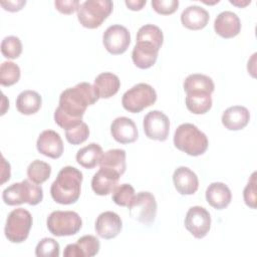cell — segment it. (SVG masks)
Wrapping results in <instances>:
<instances>
[{"mask_svg": "<svg viewBox=\"0 0 257 257\" xmlns=\"http://www.w3.org/2000/svg\"><path fill=\"white\" fill-rule=\"evenodd\" d=\"M99 96L89 82H79L64 89L59 96V105L54 111V120L62 128L69 130L82 122L88 105L94 104Z\"/></svg>", "mask_w": 257, "mask_h": 257, "instance_id": "cell-1", "label": "cell"}, {"mask_svg": "<svg viewBox=\"0 0 257 257\" xmlns=\"http://www.w3.org/2000/svg\"><path fill=\"white\" fill-rule=\"evenodd\" d=\"M82 173L71 166L62 168L50 187L52 199L62 205L75 203L80 197Z\"/></svg>", "mask_w": 257, "mask_h": 257, "instance_id": "cell-2", "label": "cell"}, {"mask_svg": "<svg viewBox=\"0 0 257 257\" xmlns=\"http://www.w3.org/2000/svg\"><path fill=\"white\" fill-rule=\"evenodd\" d=\"M175 147L189 156L203 155L208 149V138L195 124L185 122L180 124L174 134Z\"/></svg>", "mask_w": 257, "mask_h": 257, "instance_id": "cell-3", "label": "cell"}, {"mask_svg": "<svg viewBox=\"0 0 257 257\" xmlns=\"http://www.w3.org/2000/svg\"><path fill=\"white\" fill-rule=\"evenodd\" d=\"M2 199L9 206H16L23 203L37 205L43 199V190L41 186L30 180H23L20 183H14L5 188L2 193Z\"/></svg>", "mask_w": 257, "mask_h": 257, "instance_id": "cell-4", "label": "cell"}, {"mask_svg": "<svg viewBox=\"0 0 257 257\" xmlns=\"http://www.w3.org/2000/svg\"><path fill=\"white\" fill-rule=\"evenodd\" d=\"M112 8L110 0H86L77 10V19L85 28H97L109 16Z\"/></svg>", "mask_w": 257, "mask_h": 257, "instance_id": "cell-5", "label": "cell"}, {"mask_svg": "<svg viewBox=\"0 0 257 257\" xmlns=\"http://www.w3.org/2000/svg\"><path fill=\"white\" fill-rule=\"evenodd\" d=\"M32 215L23 208H17L8 214L4 228L5 237L12 243H21L29 235L32 226Z\"/></svg>", "mask_w": 257, "mask_h": 257, "instance_id": "cell-6", "label": "cell"}, {"mask_svg": "<svg viewBox=\"0 0 257 257\" xmlns=\"http://www.w3.org/2000/svg\"><path fill=\"white\" fill-rule=\"evenodd\" d=\"M157 100V92L148 83H138L126 90L121 98L123 108L132 113H138L151 106Z\"/></svg>", "mask_w": 257, "mask_h": 257, "instance_id": "cell-7", "label": "cell"}, {"mask_svg": "<svg viewBox=\"0 0 257 257\" xmlns=\"http://www.w3.org/2000/svg\"><path fill=\"white\" fill-rule=\"evenodd\" d=\"M47 229L57 237L71 236L76 234L81 226L80 216L74 211H53L46 220Z\"/></svg>", "mask_w": 257, "mask_h": 257, "instance_id": "cell-8", "label": "cell"}, {"mask_svg": "<svg viewBox=\"0 0 257 257\" xmlns=\"http://www.w3.org/2000/svg\"><path fill=\"white\" fill-rule=\"evenodd\" d=\"M127 208L131 217L143 224H152L156 219L157 201L150 192H139Z\"/></svg>", "mask_w": 257, "mask_h": 257, "instance_id": "cell-9", "label": "cell"}, {"mask_svg": "<svg viewBox=\"0 0 257 257\" xmlns=\"http://www.w3.org/2000/svg\"><path fill=\"white\" fill-rule=\"evenodd\" d=\"M104 48L111 54H122L131 43V33L128 29L119 24L108 26L102 35Z\"/></svg>", "mask_w": 257, "mask_h": 257, "instance_id": "cell-10", "label": "cell"}, {"mask_svg": "<svg viewBox=\"0 0 257 257\" xmlns=\"http://www.w3.org/2000/svg\"><path fill=\"white\" fill-rule=\"evenodd\" d=\"M186 229L197 239L204 238L211 228L210 213L201 206L191 207L185 217Z\"/></svg>", "mask_w": 257, "mask_h": 257, "instance_id": "cell-11", "label": "cell"}, {"mask_svg": "<svg viewBox=\"0 0 257 257\" xmlns=\"http://www.w3.org/2000/svg\"><path fill=\"white\" fill-rule=\"evenodd\" d=\"M144 132L151 140L164 142L168 139L170 132L169 117L161 110L148 112L143 120Z\"/></svg>", "mask_w": 257, "mask_h": 257, "instance_id": "cell-12", "label": "cell"}, {"mask_svg": "<svg viewBox=\"0 0 257 257\" xmlns=\"http://www.w3.org/2000/svg\"><path fill=\"white\" fill-rule=\"evenodd\" d=\"M122 228L120 217L112 212L105 211L98 215L95 221L94 229L96 234L103 239H112L116 237Z\"/></svg>", "mask_w": 257, "mask_h": 257, "instance_id": "cell-13", "label": "cell"}, {"mask_svg": "<svg viewBox=\"0 0 257 257\" xmlns=\"http://www.w3.org/2000/svg\"><path fill=\"white\" fill-rule=\"evenodd\" d=\"M36 148L40 154L51 159H58L63 153V142L58 133L45 130L39 135Z\"/></svg>", "mask_w": 257, "mask_h": 257, "instance_id": "cell-14", "label": "cell"}, {"mask_svg": "<svg viewBox=\"0 0 257 257\" xmlns=\"http://www.w3.org/2000/svg\"><path fill=\"white\" fill-rule=\"evenodd\" d=\"M160 47L143 40H137L132 52V59L135 65L141 69L152 67L158 58Z\"/></svg>", "mask_w": 257, "mask_h": 257, "instance_id": "cell-15", "label": "cell"}, {"mask_svg": "<svg viewBox=\"0 0 257 257\" xmlns=\"http://www.w3.org/2000/svg\"><path fill=\"white\" fill-rule=\"evenodd\" d=\"M100 249L99 240L93 235H84L76 243L68 244L63 251L64 257H92Z\"/></svg>", "mask_w": 257, "mask_h": 257, "instance_id": "cell-16", "label": "cell"}, {"mask_svg": "<svg viewBox=\"0 0 257 257\" xmlns=\"http://www.w3.org/2000/svg\"><path fill=\"white\" fill-rule=\"evenodd\" d=\"M112 138L120 144H131L138 140L139 132L135 121L126 116L116 117L110 124Z\"/></svg>", "mask_w": 257, "mask_h": 257, "instance_id": "cell-17", "label": "cell"}, {"mask_svg": "<svg viewBox=\"0 0 257 257\" xmlns=\"http://www.w3.org/2000/svg\"><path fill=\"white\" fill-rule=\"evenodd\" d=\"M215 32L223 38H232L239 34L241 21L238 15L232 11L219 13L214 21Z\"/></svg>", "mask_w": 257, "mask_h": 257, "instance_id": "cell-18", "label": "cell"}, {"mask_svg": "<svg viewBox=\"0 0 257 257\" xmlns=\"http://www.w3.org/2000/svg\"><path fill=\"white\" fill-rule=\"evenodd\" d=\"M173 182L176 190L181 195H193L199 188L197 175L187 167H179L173 174Z\"/></svg>", "mask_w": 257, "mask_h": 257, "instance_id": "cell-19", "label": "cell"}, {"mask_svg": "<svg viewBox=\"0 0 257 257\" xmlns=\"http://www.w3.org/2000/svg\"><path fill=\"white\" fill-rule=\"evenodd\" d=\"M119 175L111 170L100 168L92 177L91 188L96 195L106 196L114 190L116 187Z\"/></svg>", "mask_w": 257, "mask_h": 257, "instance_id": "cell-20", "label": "cell"}, {"mask_svg": "<svg viewBox=\"0 0 257 257\" xmlns=\"http://www.w3.org/2000/svg\"><path fill=\"white\" fill-rule=\"evenodd\" d=\"M250 120L249 110L242 105H233L225 109L222 114V123L229 131L244 128Z\"/></svg>", "mask_w": 257, "mask_h": 257, "instance_id": "cell-21", "label": "cell"}, {"mask_svg": "<svg viewBox=\"0 0 257 257\" xmlns=\"http://www.w3.org/2000/svg\"><path fill=\"white\" fill-rule=\"evenodd\" d=\"M205 195L208 204L217 210L225 209L232 200V194L229 187L221 182L210 184Z\"/></svg>", "mask_w": 257, "mask_h": 257, "instance_id": "cell-22", "label": "cell"}, {"mask_svg": "<svg viewBox=\"0 0 257 257\" xmlns=\"http://www.w3.org/2000/svg\"><path fill=\"white\" fill-rule=\"evenodd\" d=\"M209 19V12L198 5L188 6L181 14L182 24L191 30L203 29L208 24Z\"/></svg>", "mask_w": 257, "mask_h": 257, "instance_id": "cell-23", "label": "cell"}, {"mask_svg": "<svg viewBox=\"0 0 257 257\" xmlns=\"http://www.w3.org/2000/svg\"><path fill=\"white\" fill-rule=\"evenodd\" d=\"M93 86L99 98H109L118 91L120 80L112 72H101L95 77Z\"/></svg>", "mask_w": 257, "mask_h": 257, "instance_id": "cell-24", "label": "cell"}, {"mask_svg": "<svg viewBox=\"0 0 257 257\" xmlns=\"http://www.w3.org/2000/svg\"><path fill=\"white\" fill-rule=\"evenodd\" d=\"M42 104V98L40 94L34 90H23L16 98V108L22 114H34L36 113Z\"/></svg>", "mask_w": 257, "mask_h": 257, "instance_id": "cell-25", "label": "cell"}, {"mask_svg": "<svg viewBox=\"0 0 257 257\" xmlns=\"http://www.w3.org/2000/svg\"><path fill=\"white\" fill-rule=\"evenodd\" d=\"M103 151L102 148L95 143H91L76 153V162L85 169H93L97 165L102 158Z\"/></svg>", "mask_w": 257, "mask_h": 257, "instance_id": "cell-26", "label": "cell"}, {"mask_svg": "<svg viewBox=\"0 0 257 257\" xmlns=\"http://www.w3.org/2000/svg\"><path fill=\"white\" fill-rule=\"evenodd\" d=\"M187 108L195 114H204L212 107L211 93L206 91H190L186 96Z\"/></svg>", "mask_w": 257, "mask_h": 257, "instance_id": "cell-27", "label": "cell"}, {"mask_svg": "<svg viewBox=\"0 0 257 257\" xmlns=\"http://www.w3.org/2000/svg\"><path fill=\"white\" fill-rule=\"evenodd\" d=\"M100 168H105L121 176L125 172V151L121 149L108 150L102 155L99 162Z\"/></svg>", "mask_w": 257, "mask_h": 257, "instance_id": "cell-28", "label": "cell"}, {"mask_svg": "<svg viewBox=\"0 0 257 257\" xmlns=\"http://www.w3.org/2000/svg\"><path fill=\"white\" fill-rule=\"evenodd\" d=\"M184 90L190 91H206L212 93L215 89L214 81L211 77L201 73H193L188 75L183 83Z\"/></svg>", "mask_w": 257, "mask_h": 257, "instance_id": "cell-29", "label": "cell"}, {"mask_svg": "<svg viewBox=\"0 0 257 257\" xmlns=\"http://www.w3.org/2000/svg\"><path fill=\"white\" fill-rule=\"evenodd\" d=\"M51 174V167L49 164L35 160L29 164L27 168V176L30 181L35 184H42L49 179Z\"/></svg>", "mask_w": 257, "mask_h": 257, "instance_id": "cell-30", "label": "cell"}, {"mask_svg": "<svg viewBox=\"0 0 257 257\" xmlns=\"http://www.w3.org/2000/svg\"><path fill=\"white\" fill-rule=\"evenodd\" d=\"M137 40L149 41L161 48L164 42V35L159 26L154 24H146L139 29L137 33Z\"/></svg>", "mask_w": 257, "mask_h": 257, "instance_id": "cell-31", "label": "cell"}, {"mask_svg": "<svg viewBox=\"0 0 257 257\" xmlns=\"http://www.w3.org/2000/svg\"><path fill=\"white\" fill-rule=\"evenodd\" d=\"M20 68L12 61H4L0 66V83L3 86L15 84L20 78Z\"/></svg>", "mask_w": 257, "mask_h": 257, "instance_id": "cell-32", "label": "cell"}, {"mask_svg": "<svg viewBox=\"0 0 257 257\" xmlns=\"http://www.w3.org/2000/svg\"><path fill=\"white\" fill-rule=\"evenodd\" d=\"M1 52L3 56L8 59H15L19 57L22 52L21 40L14 35L6 36L1 42Z\"/></svg>", "mask_w": 257, "mask_h": 257, "instance_id": "cell-33", "label": "cell"}, {"mask_svg": "<svg viewBox=\"0 0 257 257\" xmlns=\"http://www.w3.org/2000/svg\"><path fill=\"white\" fill-rule=\"evenodd\" d=\"M135 197V189L131 184H121L112 191V201L121 207H127Z\"/></svg>", "mask_w": 257, "mask_h": 257, "instance_id": "cell-34", "label": "cell"}, {"mask_svg": "<svg viewBox=\"0 0 257 257\" xmlns=\"http://www.w3.org/2000/svg\"><path fill=\"white\" fill-rule=\"evenodd\" d=\"M59 249L60 247L56 240L53 238H43L35 248V255L37 257H58Z\"/></svg>", "mask_w": 257, "mask_h": 257, "instance_id": "cell-35", "label": "cell"}, {"mask_svg": "<svg viewBox=\"0 0 257 257\" xmlns=\"http://www.w3.org/2000/svg\"><path fill=\"white\" fill-rule=\"evenodd\" d=\"M88 136H89L88 125L83 121L80 124L65 131V138L67 142L72 145L82 144L87 140Z\"/></svg>", "mask_w": 257, "mask_h": 257, "instance_id": "cell-36", "label": "cell"}, {"mask_svg": "<svg viewBox=\"0 0 257 257\" xmlns=\"http://www.w3.org/2000/svg\"><path fill=\"white\" fill-rule=\"evenodd\" d=\"M153 9L162 15L174 13L179 7L178 0H152Z\"/></svg>", "mask_w": 257, "mask_h": 257, "instance_id": "cell-37", "label": "cell"}, {"mask_svg": "<svg viewBox=\"0 0 257 257\" xmlns=\"http://www.w3.org/2000/svg\"><path fill=\"white\" fill-rule=\"evenodd\" d=\"M243 198L247 206H249L252 209L256 208V173L255 172L251 175V178L248 181V184L244 188Z\"/></svg>", "mask_w": 257, "mask_h": 257, "instance_id": "cell-38", "label": "cell"}, {"mask_svg": "<svg viewBox=\"0 0 257 257\" xmlns=\"http://www.w3.org/2000/svg\"><path fill=\"white\" fill-rule=\"evenodd\" d=\"M54 5L59 12L63 14H71L78 10L80 3L78 0H55Z\"/></svg>", "mask_w": 257, "mask_h": 257, "instance_id": "cell-39", "label": "cell"}, {"mask_svg": "<svg viewBox=\"0 0 257 257\" xmlns=\"http://www.w3.org/2000/svg\"><path fill=\"white\" fill-rule=\"evenodd\" d=\"M1 6L10 12L19 11L22 9V7L26 4L25 0H17V1H1Z\"/></svg>", "mask_w": 257, "mask_h": 257, "instance_id": "cell-40", "label": "cell"}, {"mask_svg": "<svg viewBox=\"0 0 257 257\" xmlns=\"http://www.w3.org/2000/svg\"><path fill=\"white\" fill-rule=\"evenodd\" d=\"M146 0H125V5L128 7V9L134 11L141 10L146 5Z\"/></svg>", "mask_w": 257, "mask_h": 257, "instance_id": "cell-41", "label": "cell"}, {"mask_svg": "<svg viewBox=\"0 0 257 257\" xmlns=\"http://www.w3.org/2000/svg\"><path fill=\"white\" fill-rule=\"evenodd\" d=\"M230 3L235 5V6H238V7H245L246 5L250 4L251 1L250 0H246V1H239V0H230Z\"/></svg>", "mask_w": 257, "mask_h": 257, "instance_id": "cell-42", "label": "cell"}]
</instances>
